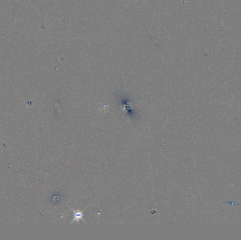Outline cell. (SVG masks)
Wrapping results in <instances>:
<instances>
[{"mask_svg": "<svg viewBox=\"0 0 241 240\" xmlns=\"http://www.w3.org/2000/svg\"><path fill=\"white\" fill-rule=\"evenodd\" d=\"M72 209V208H71ZM73 212H74V219L71 221V223L74 222H78L79 221H83L85 223V221L84 220L83 218H84V214L83 213V211H80L79 210H76L75 211L74 209H72Z\"/></svg>", "mask_w": 241, "mask_h": 240, "instance_id": "obj_1", "label": "cell"}]
</instances>
